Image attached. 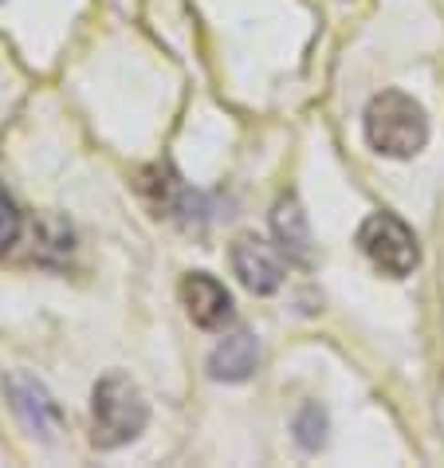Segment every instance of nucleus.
<instances>
[{
	"mask_svg": "<svg viewBox=\"0 0 444 468\" xmlns=\"http://www.w3.org/2000/svg\"><path fill=\"white\" fill-rule=\"evenodd\" d=\"M5 394H8V406L16 413V421L28 429L32 437L48 441V445H56L63 437V429H68L63 406L51 398V389L40 378H32V374H24V370H12L5 378Z\"/></svg>",
	"mask_w": 444,
	"mask_h": 468,
	"instance_id": "20e7f679",
	"label": "nucleus"
},
{
	"mask_svg": "<svg viewBox=\"0 0 444 468\" xmlns=\"http://www.w3.org/2000/svg\"><path fill=\"white\" fill-rule=\"evenodd\" d=\"M259 367V343L252 331L225 335L208 355V378L213 382H248Z\"/></svg>",
	"mask_w": 444,
	"mask_h": 468,
	"instance_id": "0eeeda50",
	"label": "nucleus"
},
{
	"mask_svg": "<svg viewBox=\"0 0 444 468\" xmlns=\"http://www.w3.org/2000/svg\"><path fill=\"white\" fill-rule=\"evenodd\" d=\"M358 249L365 252V260L382 271V276H409V271L421 264V244H417V232L405 225L397 213H370L358 229Z\"/></svg>",
	"mask_w": 444,
	"mask_h": 468,
	"instance_id": "7ed1b4c3",
	"label": "nucleus"
},
{
	"mask_svg": "<svg viewBox=\"0 0 444 468\" xmlns=\"http://www.w3.org/2000/svg\"><path fill=\"white\" fill-rule=\"evenodd\" d=\"M181 303H185L189 319L205 331H225L228 323L237 319L228 288L208 276V271H189V276L181 280Z\"/></svg>",
	"mask_w": 444,
	"mask_h": 468,
	"instance_id": "423d86ee",
	"label": "nucleus"
},
{
	"mask_svg": "<svg viewBox=\"0 0 444 468\" xmlns=\"http://www.w3.org/2000/svg\"><path fill=\"white\" fill-rule=\"evenodd\" d=\"M232 268L248 292L256 295H271L280 292V283L287 276V252L280 244H268L259 237H240L232 244Z\"/></svg>",
	"mask_w": 444,
	"mask_h": 468,
	"instance_id": "39448f33",
	"label": "nucleus"
},
{
	"mask_svg": "<svg viewBox=\"0 0 444 468\" xmlns=\"http://www.w3.org/2000/svg\"><path fill=\"white\" fill-rule=\"evenodd\" d=\"M365 142L386 158H413L428 142V114L405 90H382L365 107Z\"/></svg>",
	"mask_w": 444,
	"mask_h": 468,
	"instance_id": "f03ea898",
	"label": "nucleus"
},
{
	"mask_svg": "<svg viewBox=\"0 0 444 468\" xmlns=\"http://www.w3.org/2000/svg\"><path fill=\"white\" fill-rule=\"evenodd\" d=\"M271 229H276V240L287 252V260H295V264H315L311 225H307V213H303V205H299L295 193H287V197L276 201V209H271Z\"/></svg>",
	"mask_w": 444,
	"mask_h": 468,
	"instance_id": "6e6552de",
	"label": "nucleus"
},
{
	"mask_svg": "<svg viewBox=\"0 0 444 468\" xmlns=\"http://www.w3.org/2000/svg\"><path fill=\"white\" fill-rule=\"evenodd\" d=\"M295 437H299V445L311 452L322 449L326 445V413L319 406H303L295 418Z\"/></svg>",
	"mask_w": 444,
	"mask_h": 468,
	"instance_id": "1a4fd4ad",
	"label": "nucleus"
},
{
	"mask_svg": "<svg viewBox=\"0 0 444 468\" xmlns=\"http://www.w3.org/2000/svg\"><path fill=\"white\" fill-rule=\"evenodd\" d=\"M16 237H20V209L12 201V193L0 186V256L16 244Z\"/></svg>",
	"mask_w": 444,
	"mask_h": 468,
	"instance_id": "9d476101",
	"label": "nucleus"
},
{
	"mask_svg": "<svg viewBox=\"0 0 444 468\" xmlns=\"http://www.w3.org/2000/svg\"><path fill=\"white\" fill-rule=\"evenodd\" d=\"M150 421V406L142 389L126 374L111 370L95 382L90 394V445L95 449H119L130 445Z\"/></svg>",
	"mask_w": 444,
	"mask_h": 468,
	"instance_id": "f257e3e1",
	"label": "nucleus"
}]
</instances>
